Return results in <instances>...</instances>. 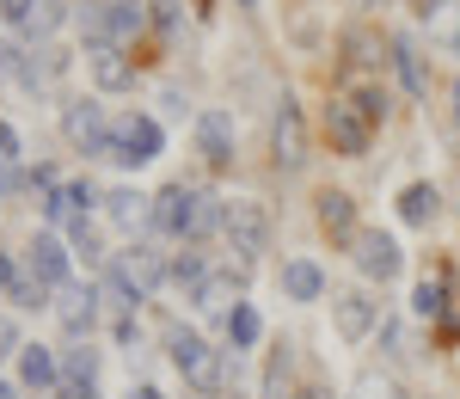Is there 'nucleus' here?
I'll return each mask as SVG.
<instances>
[{"label": "nucleus", "instance_id": "obj_7", "mask_svg": "<svg viewBox=\"0 0 460 399\" xmlns=\"http://www.w3.org/2000/svg\"><path fill=\"white\" fill-rule=\"evenodd\" d=\"M172 264H160V253H147V246H136V253H123L117 264H111V283L123 295H136L142 301L147 289H160V277H166Z\"/></svg>", "mask_w": 460, "mask_h": 399}, {"label": "nucleus", "instance_id": "obj_41", "mask_svg": "<svg viewBox=\"0 0 460 399\" xmlns=\"http://www.w3.org/2000/svg\"><path fill=\"white\" fill-rule=\"evenodd\" d=\"M295 399H332V394H325V387H301Z\"/></svg>", "mask_w": 460, "mask_h": 399}, {"label": "nucleus", "instance_id": "obj_38", "mask_svg": "<svg viewBox=\"0 0 460 399\" xmlns=\"http://www.w3.org/2000/svg\"><path fill=\"white\" fill-rule=\"evenodd\" d=\"M154 19L160 25H178V0H154Z\"/></svg>", "mask_w": 460, "mask_h": 399}, {"label": "nucleus", "instance_id": "obj_24", "mask_svg": "<svg viewBox=\"0 0 460 399\" xmlns=\"http://www.w3.org/2000/svg\"><path fill=\"white\" fill-rule=\"evenodd\" d=\"M227 338H234V350H252V344H258V338H264V320H258V314H252L246 301H240V307H234V314H227Z\"/></svg>", "mask_w": 460, "mask_h": 399}, {"label": "nucleus", "instance_id": "obj_3", "mask_svg": "<svg viewBox=\"0 0 460 399\" xmlns=\"http://www.w3.org/2000/svg\"><path fill=\"white\" fill-rule=\"evenodd\" d=\"M350 258H356V270H362L368 283H393V277H399V264H405L399 240H393V234H381V227H356Z\"/></svg>", "mask_w": 460, "mask_h": 399}, {"label": "nucleus", "instance_id": "obj_6", "mask_svg": "<svg viewBox=\"0 0 460 399\" xmlns=\"http://www.w3.org/2000/svg\"><path fill=\"white\" fill-rule=\"evenodd\" d=\"M325 129H332V147L338 154H368V136H375V123L362 117L356 99H332L325 105Z\"/></svg>", "mask_w": 460, "mask_h": 399}, {"label": "nucleus", "instance_id": "obj_11", "mask_svg": "<svg viewBox=\"0 0 460 399\" xmlns=\"http://www.w3.org/2000/svg\"><path fill=\"white\" fill-rule=\"evenodd\" d=\"M197 147H203V160L227 166V160H234V117H227V111H203V117H197Z\"/></svg>", "mask_w": 460, "mask_h": 399}, {"label": "nucleus", "instance_id": "obj_36", "mask_svg": "<svg viewBox=\"0 0 460 399\" xmlns=\"http://www.w3.org/2000/svg\"><path fill=\"white\" fill-rule=\"evenodd\" d=\"M160 105H166V117H184V105H190V99H184L178 86H166V93H160Z\"/></svg>", "mask_w": 460, "mask_h": 399}, {"label": "nucleus", "instance_id": "obj_26", "mask_svg": "<svg viewBox=\"0 0 460 399\" xmlns=\"http://www.w3.org/2000/svg\"><path fill=\"white\" fill-rule=\"evenodd\" d=\"M68 19V0H31V13H25V31L31 37H49L56 25Z\"/></svg>", "mask_w": 460, "mask_h": 399}, {"label": "nucleus", "instance_id": "obj_8", "mask_svg": "<svg viewBox=\"0 0 460 399\" xmlns=\"http://www.w3.org/2000/svg\"><path fill=\"white\" fill-rule=\"evenodd\" d=\"M375 320H381L375 295H362V289L332 295V326H338V338H344V344H362V338L375 332Z\"/></svg>", "mask_w": 460, "mask_h": 399}, {"label": "nucleus", "instance_id": "obj_27", "mask_svg": "<svg viewBox=\"0 0 460 399\" xmlns=\"http://www.w3.org/2000/svg\"><path fill=\"white\" fill-rule=\"evenodd\" d=\"M381 357H387V363H411V357H418V350H411V332L399 326V320L381 326Z\"/></svg>", "mask_w": 460, "mask_h": 399}, {"label": "nucleus", "instance_id": "obj_22", "mask_svg": "<svg viewBox=\"0 0 460 399\" xmlns=\"http://www.w3.org/2000/svg\"><path fill=\"white\" fill-rule=\"evenodd\" d=\"M344 62H350V68H375V62H381V37L368 31V25H350V31H344Z\"/></svg>", "mask_w": 460, "mask_h": 399}, {"label": "nucleus", "instance_id": "obj_44", "mask_svg": "<svg viewBox=\"0 0 460 399\" xmlns=\"http://www.w3.org/2000/svg\"><path fill=\"white\" fill-rule=\"evenodd\" d=\"M136 399H160V387H142V394H136Z\"/></svg>", "mask_w": 460, "mask_h": 399}, {"label": "nucleus", "instance_id": "obj_48", "mask_svg": "<svg viewBox=\"0 0 460 399\" xmlns=\"http://www.w3.org/2000/svg\"><path fill=\"white\" fill-rule=\"evenodd\" d=\"M240 6H252V0H240Z\"/></svg>", "mask_w": 460, "mask_h": 399}, {"label": "nucleus", "instance_id": "obj_42", "mask_svg": "<svg viewBox=\"0 0 460 399\" xmlns=\"http://www.w3.org/2000/svg\"><path fill=\"white\" fill-rule=\"evenodd\" d=\"M6 283H13V264H6V258H0V289H6Z\"/></svg>", "mask_w": 460, "mask_h": 399}, {"label": "nucleus", "instance_id": "obj_1", "mask_svg": "<svg viewBox=\"0 0 460 399\" xmlns=\"http://www.w3.org/2000/svg\"><path fill=\"white\" fill-rule=\"evenodd\" d=\"M221 216H227V203H215V197L190 191V184H172V191L154 197V221L166 234H209V227H221Z\"/></svg>", "mask_w": 460, "mask_h": 399}, {"label": "nucleus", "instance_id": "obj_12", "mask_svg": "<svg viewBox=\"0 0 460 399\" xmlns=\"http://www.w3.org/2000/svg\"><path fill=\"white\" fill-rule=\"evenodd\" d=\"M56 320H62V332H68V338H86V332H93V320H99V295L93 289H62V301H56Z\"/></svg>", "mask_w": 460, "mask_h": 399}, {"label": "nucleus", "instance_id": "obj_9", "mask_svg": "<svg viewBox=\"0 0 460 399\" xmlns=\"http://www.w3.org/2000/svg\"><path fill=\"white\" fill-rule=\"evenodd\" d=\"M62 129H68V142L80 147V154H111V123L93 99H74L68 117H62Z\"/></svg>", "mask_w": 460, "mask_h": 399}, {"label": "nucleus", "instance_id": "obj_14", "mask_svg": "<svg viewBox=\"0 0 460 399\" xmlns=\"http://www.w3.org/2000/svg\"><path fill=\"white\" fill-rule=\"evenodd\" d=\"M283 295L288 301H319V295H325V270H319L314 258H288L283 264Z\"/></svg>", "mask_w": 460, "mask_h": 399}, {"label": "nucleus", "instance_id": "obj_30", "mask_svg": "<svg viewBox=\"0 0 460 399\" xmlns=\"http://www.w3.org/2000/svg\"><path fill=\"white\" fill-rule=\"evenodd\" d=\"M142 31V6L136 0H111V37H136Z\"/></svg>", "mask_w": 460, "mask_h": 399}, {"label": "nucleus", "instance_id": "obj_46", "mask_svg": "<svg viewBox=\"0 0 460 399\" xmlns=\"http://www.w3.org/2000/svg\"><path fill=\"white\" fill-rule=\"evenodd\" d=\"M455 111H460V80H455Z\"/></svg>", "mask_w": 460, "mask_h": 399}, {"label": "nucleus", "instance_id": "obj_19", "mask_svg": "<svg viewBox=\"0 0 460 399\" xmlns=\"http://www.w3.org/2000/svg\"><path fill=\"white\" fill-rule=\"evenodd\" d=\"M147 203H154V197H142V191H111V197H105V216L117 221L123 234H136L142 221H154V209H147Z\"/></svg>", "mask_w": 460, "mask_h": 399}, {"label": "nucleus", "instance_id": "obj_31", "mask_svg": "<svg viewBox=\"0 0 460 399\" xmlns=\"http://www.w3.org/2000/svg\"><path fill=\"white\" fill-rule=\"evenodd\" d=\"M166 277H172L178 289H197L209 270H203V258H197V253H184V258H172V270H166Z\"/></svg>", "mask_w": 460, "mask_h": 399}, {"label": "nucleus", "instance_id": "obj_32", "mask_svg": "<svg viewBox=\"0 0 460 399\" xmlns=\"http://www.w3.org/2000/svg\"><path fill=\"white\" fill-rule=\"evenodd\" d=\"M0 166H19V129L0 123Z\"/></svg>", "mask_w": 460, "mask_h": 399}, {"label": "nucleus", "instance_id": "obj_20", "mask_svg": "<svg viewBox=\"0 0 460 399\" xmlns=\"http://www.w3.org/2000/svg\"><path fill=\"white\" fill-rule=\"evenodd\" d=\"M74 19H80V37H86L93 49H117V37H111V0H86Z\"/></svg>", "mask_w": 460, "mask_h": 399}, {"label": "nucleus", "instance_id": "obj_18", "mask_svg": "<svg viewBox=\"0 0 460 399\" xmlns=\"http://www.w3.org/2000/svg\"><path fill=\"white\" fill-rule=\"evenodd\" d=\"M86 62H93V80H99L105 93H123V86H136V62H129V56H117V49H93Z\"/></svg>", "mask_w": 460, "mask_h": 399}, {"label": "nucleus", "instance_id": "obj_33", "mask_svg": "<svg viewBox=\"0 0 460 399\" xmlns=\"http://www.w3.org/2000/svg\"><path fill=\"white\" fill-rule=\"evenodd\" d=\"M356 105H362L368 123H381V117H387V99H381V93H356Z\"/></svg>", "mask_w": 460, "mask_h": 399}, {"label": "nucleus", "instance_id": "obj_35", "mask_svg": "<svg viewBox=\"0 0 460 399\" xmlns=\"http://www.w3.org/2000/svg\"><path fill=\"white\" fill-rule=\"evenodd\" d=\"M13 74H25V62H19L13 43H0V80H13Z\"/></svg>", "mask_w": 460, "mask_h": 399}, {"label": "nucleus", "instance_id": "obj_43", "mask_svg": "<svg viewBox=\"0 0 460 399\" xmlns=\"http://www.w3.org/2000/svg\"><path fill=\"white\" fill-rule=\"evenodd\" d=\"M436 6H442V0H418V13H424V19H429V13H436Z\"/></svg>", "mask_w": 460, "mask_h": 399}, {"label": "nucleus", "instance_id": "obj_10", "mask_svg": "<svg viewBox=\"0 0 460 399\" xmlns=\"http://www.w3.org/2000/svg\"><path fill=\"white\" fill-rule=\"evenodd\" d=\"M270 147H277V166H301L307 160V123H301L295 99H283L277 117H270Z\"/></svg>", "mask_w": 460, "mask_h": 399}, {"label": "nucleus", "instance_id": "obj_25", "mask_svg": "<svg viewBox=\"0 0 460 399\" xmlns=\"http://www.w3.org/2000/svg\"><path fill=\"white\" fill-rule=\"evenodd\" d=\"M350 399H405V394H399V381H393V375H381V368H362V375L350 381Z\"/></svg>", "mask_w": 460, "mask_h": 399}, {"label": "nucleus", "instance_id": "obj_37", "mask_svg": "<svg viewBox=\"0 0 460 399\" xmlns=\"http://www.w3.org/2000/svg\"><path fill=\"white\" fill-rule=\"evenodd\" d=\"M6 350H19V332H13V320L0 314V357H6Z\"/></svg>", "mask_w": 460, "mask_h": 399}, {"label": "nucleus", "instance_id": "obj_17", "mask_svg": "<svg viewBox=\"0 0 460 399\" xmlns=\"http://www.w3.org/2000/svg\"><path fill=\"white\" fill-rule=\"evenodd\" d=\"M319 227L338 240H356V203L344 191H319Z\"/></svg>", "mask_w": 460, "mask_h": 399}, {"label": "nucleus", "instance_id": "obj_29", "mask_svg": "<svg viewBox=\"0 0 460 399\" xmlns=\"http://www.w3.org/2000/svg\"><path fill=\"white\" fill-rule=\"evenodd\" d=\"M93 375H99V350H93V344L68 350V381L74 387H93Z\"/></svg>", "mask_w": 460, "mask_h": 399}, {"label": "nucleus", "instance_id": "obj_2", "mask_svg": "<svg viewBox=\"0 0 460 399\" xmlns=\"http://www.w3.org/2000/svg\"><path fill=\"white\" fill-rule=\"evenodd\" d=\"M166 350H172V363L184 368V375H190L203 394H215V387L227 381V357H221L215 344H203L190 326H172V332H166Z\"/></svg>", "mask_w": 460, "mask_h": 399}, {"label": "nucleus", "instance_id": "obj_40", "mask_svg": "<svg viewBox=\"0 0 460 399\" xmlns=\"http://www.w3.org/2000/svg\"><path fill=\"white\" fill-rule=\"evenodd\" d=\"M0 13H6V19H19V25H25V13H31V0H0Z\"/></svg>", "mask_w": 460, "mask_h": 399}, {"label": "nucleus", "instance_id": "obj_4", "mask_svg": "<svg viewBox=\"0 0 460 399\" xmlns=\"http://www.w3.org/2000/svg\"><path fill=\"white\" fill-rule=\"evenodd\" d=\"M221 234H227V246H234L240 258H258L264 246H270V216H264L252 197H234L227 216H221Z\"/></svg>", "mask_w": 460, "mask_h": 399}, {"label": "nucleus", "instance_id": "obj_47", "mask_svg": "<svg viewBox=\"0 0 460 399\" xmlns=\"http://www.w3.org/2000/svg\"><path fill=\"white\" fill-rule=\"evenodd\" d=\"M455 49H460V31H455Z\"/></svg>", "mask_w": 460, "mask_h": 399}, {"label": "nucleus", "instance_id": "obj_23", "mask_svg": "<svg viewBox=\"0 0 460 399\" xmlns=\"http://www.w3.org/2000/svg\"><path fill=\"white\" fill-rule=\"evenodd\" d=\"M19 375H25V387H49L56 381V357L43 344H19Z\"/></svg>", "mask_w": 460, "mask_h": 399}, {"label": "nucleus", "instance_id": "obj_45", "mask_svg": "<svg viewBox=\"0 0 460 399\" xmlns=\"http://www.w3.org/2000/svg\"><path fill=\"white\" fill-rule=\"evenodd\" d=\"M0 399H13V387H6V381H0Z\"/></svg>", "mask_w": 460, "mask_h": 399}, {"label": "nucleus", "instance_id": "obj_16", "mask_svg": "<svg viewBox=\"0 0 460 399\" xmlns=\"http://www.w3.org/2000/svg\"><path fill=\"white\" fill-rule=\"evenodd\" d=\"M393 62H399L405 93H411V99H424V93H429V62H424V49H418L411 37H399V43H393Z\"/></svg>", "mask_w": 460, "mask_h": 399}, {"label": "nucleus", "instance_id": "obj_21", "mask_svg": "<svg viewBox=\"0 0 460 399\" xmlns=\"http://www.w3.org/2000/svg\"><path fill=\"white\" fill-rule=\"evenodd\" d=\"M234 295H240V283H234V277H203V283L190 289V301H197L203 314H234V307H240Z\"/></svg>", "mask_w": 460, "mask_h": 399}, {"label": "nucleus", "instance_id": "obj_5", "mask_svg": "<svg viewBox=\"0 0 460 399\" xmlns=\"http://www.w3.org/2000/svg\"><path fill=\"white\" fill-rule=\"evenodd\" d=\"M117 166H147V160H160V123L154 117H123L117 129H111V154Z\"/></svg>", "mask_w": 460, "mask_h": 399}, {"label": "nucleus", "instance_id": "obj_34", "mask_svg": "<svg viewBox=\"0 0 460 399\" xmlns=\"http://www.w3.org/2000/svg\"><path fill=\"white\" fill-rule=\"evenodd\" d=\"M13 301L19 307H43V283H13Z\"/></svg>", "mask_w": 460, "mask_h": 399}, {"label": "nucleus", "instance_id": "obj_13", "mask_svg": "<svg viewBox=\"0 0 460 399\" xmlns=\"http://www.w3.org/2000/svg\"><path fill=\"white\" fill-rule=\"evenodd\" d=\"M31 277L37 283H68V246L56 234H37L31 240Z\"/></svg>", "mask_w": 460, "mask_h": 399}, {"label": "nucleus", "instance_id": "obj_15", "mask_svg": "<svg viewBox=\"0 0 460 399\" xmlns=\"http://www.w3.org/2000/svg\"><path fill=\"white\" fill-rule=\"evenodd\" d=\"M436 209H442V191H436V184H405V191H399V221H405V227H429Z\"/></svg>", "mask_w": 460, "mask_h": 399}, {"label": "nucleus", "instance_id": "obj_28", "mask_svg": "<svg viewBox=\"0 0 460 399\" xmlns=\"http://www.w3.org/2000/svg\"><path fill=\"white\" fill-rule=\"evenodd\" d=\"M411 307H418V314H424V320H442V314H448V289H442V283H418V289H411Z\"/></svg>", "mask_w": 460, "mask_h": 399}, {"label": "nucleus", "instance_id": "obj_39", "mask_svg": "<svg viewBox=\"0 0 460 399\" xmlns=\"http://www.w3.org/2000/svg\"><path fill=\"white\" fill-rule=\"evenodd\" d=\"M19 184H25V179H19V166H0V197H13Z\"/></svg>", "mask_w": 460, "mask_h": 399}]
</instances>
